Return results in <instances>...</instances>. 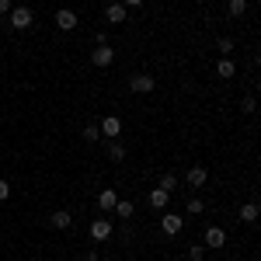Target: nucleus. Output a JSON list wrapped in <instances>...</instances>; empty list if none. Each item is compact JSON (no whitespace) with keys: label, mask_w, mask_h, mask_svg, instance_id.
Listing matches in <instances>:
<instances>
[{"label":"nucleus","mask_w":261,"mask_h":261,"mask_svg":"<svg viewBox=\"0 0 261 261\" xmlns=\"http://www.w3.org/2000/svg\"><path fill=\"white\" fill-rule=\"evenodd\" d=\"M129 91H136V94H150V91H157V77H150V73H136V77H129Z\"/></svg>","instance_id":"nucleus-1"},{"label":"nucleus","mask_w":261,"mask_h":261,"mask_svg":"<svg viewBox=\"0 0 261 261\" xmlns=\"http://www.w3.org/2000/svg\"><path fill=\"white\" fill-rule=\"evenodd\" d=\"M32 21H35V14H32L28 7H14V11H11V28H18V32L32 28Z\"/></svg>","instance_id":"nucleus-2"},{"label":"nucleus","mask_w":261,"mask_h":261,"mask_svg":"<svg viewBox=\"0 0 261 261\" xmlns=\"http://www.w3.org/2000/svg\"><path fill=\"white\" fill-rule=\"evenodd\" d=\"M112 60H115V49H108V42H98V49L91 53V63L94 66H112Z\"/></svg>","instance_id":"nucleus-3"},{"label":"nucleus","mask_w":261,"mask_h":261,"mask_svg":"<svg viewBox=\"0 0 261 261\" xmlns=\"http://www.w3.org/2000/svg\"><path fill=\"white\" fill-rule=\"evenodd\" d=\"M98 129H101V136H105V140H115V136L122 133V119H115V115H108V119L101 122Z\"/></svg>","instance_id":"nucleus-4"},{"label":"nucleus","mask_w":261,"mask_h":261,"mask_svg":"<svg viewBox=\"0 0 261 261\" xmlns=\"http://www.w3.org/2000/svg\"><path fill=\"white\" fill-rule=\"evenodd\" d=\"M56 28H60V32H73V28H77V14L66 11V7L56 11Z\"/></svg>","instance_id":"nucleus-5"},{"label":"nucleus","mask_w":261,"mask_h":261,"mask_svg":"<svg viewBox=\"0 0 261 261\" xmlns=\"http://www.w3.org/2000/svg\"><path fill=\"white\" fill-rule=\"evenodd\" d=\"M91 237H94V241H108V237H112V223L108 220H94L91 223Z\"/></svg>","instance_id":"nucleus-6"},{"label":"nucleus","mask_w":261,"mask_h":261,"mask_svg":"<svg viewBox=\"0 0 261 261\" xmlns=\"http://www.w3.org/2000/svg\"><path fill=\"white\" fill-rule=\"evenodd\" d=\"M125 18H129V11H125L122 4H108V7H105V21H112V24H122Z\"/></svg>","instance_id":"nucleus-7"},{"label":"nucleus","mask_w":261,"mask_h":261,"mask_svg":"<svg viewBox=\"0 0 261 261\" xmlns=\"http://www.w3.org/2000/svg\"><path fill=\"white\" fill-rule=\"evenodd\" d=\"M161 226H164V233H167V237H174V233H181L185 220H181V216H174V213H167V216L161 220Z\"/></svg>","instance_id":"nucleus-8"},{"label":"nucleus","mask_w":261,"mask_h":261,"mask_svg":"<svg viewBox=\"0 0 261 261\" xmlns=\"http://www.w3.org/2000/svg\"><path fill=\"white\" fill-rule=\"evenodd\" d=\"M226 244V233H223L220 226H209L205 230V247H223Z\"/></svg>","instance_id":"nucleus-9"},{"label":"nucleus","mask_w":261,"mask_h":261,"mask_svg":"<svg viewBox=\"0 0 261 261\" xmlns=\"http://www.w3.org/2000/svg\"><path fill=\"white\" fill-rule=\"evenodd\" d=\"M167 199H171V195H167L164 188H153V192H150V205H153V209H167Z\"/></svg>","instance_id":"nucleus-10"},{"label":"nucleus","mask_w":261,"mask_h":261,"mask_svg":"<svg viewBox=\"0 0 261 261\" xmlns=\"http://www.w3.org/2000/svg\"><path fill=\"white\" fill-rule=\"evenodd\" d=\"M115 192H112V188H101V195H98V205L101 209H115Z\"/></svg>","instance_id":"nucleus-11"},{"label":"nucleus","mask_w":261,"mask_h":261,"mask_svg":"<svg viewBox=\"0 0 261 261\" xmlns=\"http://www.w3.org/2000/svg\"><path fill=\"white\" fill-rule=\"evenodd\" d=\"M188 185H192V188H202V185H205V167H192V171H188Z\"/></svg>","instance_id":"nucleus-12"},{"label":"nucleus","mask_w":261,"mask_h":261,"mask_svg":"<svg viewBox=\"0 0 261 261\" xmlns=\"http://www.w3.org/2000/svg\"><path fill=\"white\" fill-rule=\"evenodd\" d=\"M70 223H73V216H70L66 209H56V213H53V226H60V230H66Z\"/></svg>","instance_id":"nucleus-13"},{"label":"nucleus","mask_w":261,"mask_h":261,"mask_svg":"<svg viewBox=\"0 0 261 261\" xmlns=\"http://www.w3.org/2000/svg\"><path fill=\"white\" fill-rule=\"evenodd\" d=\"M241 220L244 223H254V220H258V205H254V202H244V205H241Z\"/></svg>","instance_id":"nucleus-14"},{"label":"nucleus","mask_w":261,"mask_h":261,"mask_svg":"<svg viewBox=\"0 0 261 261\" xmlns=\"http://www.w3.org/2000/svg\"><path fill=\"white\" fill-rule=\"evenodd\" d=\"M216 73H220L223 81H230V77H233V73H237V66H233V63H230V60H223L220 66H216Z\"/></svg>","instance_id":"nucleus-15"},{"label":"nucleus","mask_w":261,"mask_h":261,"mask_svg":"<svg viewBox=\"0 0 261 261\" xmlns=\"http://www.w3.org/2000/svg\"><path fill=\"white\" fill-rule=\"evenodd\" d=\"M84 140H87V143H98L101 140V129L94 125V122H91V125H84Z\"/></svg>","instance_id":"nucleus-16"},{"label":"nucleus","mask_w":261,"mask_h":261,"mask_svg":"<svg viewBox=\"0 0 261 261\" xmlns=\"http://www.w3.org/2000/svg\"><path fill=\"white\" fill-rule=\"evenodd\" d=\"M161 188L167 192V195H171V192L178 188V178H174V174H164V178H161Z\"/></svg>","instance_id":"nucleus-17"},{"label":"nucleus","mask_w":261,"mask_h":261,"mask_svg":"<svg viewBox=\"0 0 261 261\" xmlns=\"http://www.w3.org/2000/svg\"><path fill=\"white\" fill-rule=\"evenodd\" d=\"M115 213H119V216H125V220H129V216H133V213H136V209H133V202H115Z\"/></svg>","instance_id":"nucleus-18"},{"label":"nucleus","mask_w":261,"mask_h":261,"mask_svg":"<svg viewBox=\"0 0 261 261\" xmlns=\"http://www.w3.org/2000/svg\"><path fill=\"white\" fill-rule=\"evenodd\" d=\"M244 11H247V0H230V14L233 18H241Z\"/></svg>","instance_id":"nucleus-19"},{"label":"nucleus","mask_w":261,"mask_h":261,"mask_svg":"<svg viewBox=\"0 0 261 261\" xmlns=\"http://www.w3.org/2000/svg\"><path fill=\"white\" fill-rule=\"evenodd\" d=\"M108 157H112V161H122V157H125V146H122V143H112V146H108Z\"/></svg>","instance_id":"nucleus-20"},{"label":"nucleus","mask_w":261,"mask_h":261,"mask_svg":"<svg viewBox=\"0 0 261 261\" xmlns=\"http://www.w3.org/2000/svg\"><path fill=\"white\" fill-rule=\"evenodd\" d=\"M216 49H220L223 56H230V53H233V39H226V35H223V39L216 42Z\"/></svg>","instance_id":"nucleus-21"},{"label":"nucleus","mask_w":261,"mask_h":261,"mask_svg":"<svg viewBox=\"0 0 261 261\" xmlns=\"http://www.w3.org/2000/svg\"><path fill=\"white\" fill-rule=\"evenodd\" d=\"M202 209H205V205H202V199H192V202H188V213H192V216H199Z\"/></svg>","instance_id":"nucleus-22"},{"label":"nucleus","mask_w":261,"mask_h":261,"mask_svg":"<svg viewBox=\"0 0 261 261\" xmlns=\"http://www.w3.org/2000/svg\"><path fill=\"white\" fill-rule=\"evenodd\" d=\"M202 254H205V247H202V244H195V247L188 251V258H192V261H202Z\"/></svg>","instance_id":"nucleus-23"},{"label":"nucleus","mask_w":261,"mask_h":261,"mask_svg":"<svg viewBox=\"0 0 261 261\" xmlns=\"http://www.w3.org/2000/svg\"><path fill=\"white\" fill-rule=\"evenodd\" d=\"M241 108H244V115H251V112H254V98H244Z\"/></svg>","instance_id":"nucleus-24"},{"label":"nucleus","mask_w":261,"mask_h":261,"mask_svg":"<svg viewBox=\"0 0 261 261\" xmlns=\"http://www.w3.org/2000/svg\"><path fill=\"white\" fill-rule=\"evenodd\" d=\"M7 195H11V185H7V181H4V178H0V202H4V199H7Z\"/></svg>","instance_id":"nucleus-25"},{"label":"nucleus","mask_w":261,"mask_h":261,"mask_svg":"<svg viewBox=\"0 0 261 261\" xmlns=\"http://www.w3.org/2000/svg\"><path fill=\"white\" fill-rule=\"evenodd\" d=\"M0 14H11V0H0Z\"/></svg>","instance_id":"nucleus-26"},{"label":"nucleus","mask_w":261,"mask_h":261,"mask_svg":"<svg viewBox=\"0 0 261 261\" xmlns=\"http://www.w3.org/2000/svg\"><path fill=\"white\" fill-rule=\"evenodd\" d=\"M143 0H122V7H125V11H129V7H140Z\"/></svg>","instance_id":"nucleus-27"}]
</instances>
